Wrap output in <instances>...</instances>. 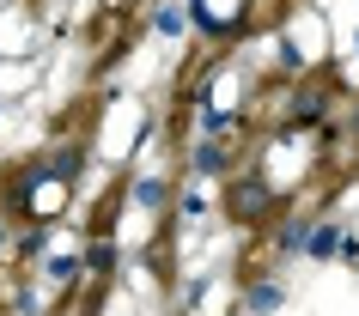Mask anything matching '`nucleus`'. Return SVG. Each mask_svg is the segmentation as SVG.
<instances>
[{"instance_id": "f257e3e1", "label": "nucleus", "mask_w": 359, "mask_h": 316, "mask_svg": "<svg viewBox=\"0 0 359 316\" xmlns=\"http://www.w3.org/2000/svg\"><path fill=\"white\" fill-rule=\"evenodd\" d=\"M268 207H274V195H268L262 183H238L231 188V213H238V219H262Z\"/></svg>"}]
</instances>
